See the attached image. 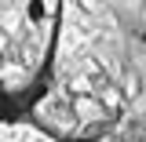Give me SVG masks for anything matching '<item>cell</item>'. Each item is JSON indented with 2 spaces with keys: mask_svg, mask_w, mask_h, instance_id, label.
I'll list each match as a JSON object with an SVG mask.
<instances>
[{
  "mask_svg": "<svg viewBox=\"0 0 146 142\" xmlns=\"http://www.w3.org/2000/svg\"><path fill=\"white\" fill-rule=\"evenodd\" d=\"M26 18H29V22H44V18H48V4H44V0H29V4H26Z\"/></svg>",
  "mask_w": 146,
  "mask_h": 142,
  "instance_id": "obj_1",
  "label": "cell"
},
{
  "mask_svg": "<svg viewBox=\"0 0 146 142\" xmlns=\"http://www.w3.org/2000/svg\"><path fill=\"white\" fill-rule=\"evenodd\" d=\"M143 44H146V33H143Z\"/></svg>",
  "mask_w": 146,
  "mask_h": 142,
  "instance_id": "obj_2",
  "label": "cell"
}]
</instances>
